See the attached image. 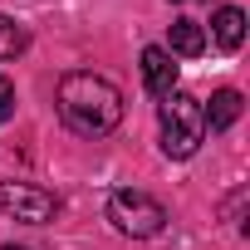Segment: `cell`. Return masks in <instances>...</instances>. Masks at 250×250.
I'll return each mask as SVG.
<instances>
[{
	"label": "cell",
	"instance_id": "6da1fadb",
	"mask_svg": "<svg viewBox=\"0 0 250 250\" xmlns=\"http://www.w3.org/2000/svg\"><path fill=\"white\" fill-rule=\"evenodd\" d=\"M59 118L69 123L79 138H108L123 123V93L103 74L74 69V74L59 79Z\"/></svg>",
	"mask_w": 250,
	"mask_h": 250
},
{
	"label": "cell",
	"instance_id": "7a4b0ae2",
	"mask_svg": "<svg viewBox=\"0 0 250 250\" xmlns=\"http://www.w3.org/2000/svg\"><path fill=\"white\" fill-rule=\"evenodd\" d=\"M157 118H162V152L187 162L201 143H206V103L196 93H182L172 88L162 103H157Z\"/></svg>",
	"mask_w": 250,
	"mask_h": 250
},
{
	"label": "cell",
	"instance_id": "3957f363",
	"mask_svg": "<svg viewBox=\"0 0 250 250\" xmlns=\"http://www.w3.org/2000/svg\"><path fill=\"white\" fill-rule=\"evenodd\" d=\"M108 221H113L123 235H133V240H152V235H162V226H167V206L152 201V196L138 191V187H118V191L108 196Z\"/></svg>",
	"mask_w": 250,
	"mask_h": 250
},
{
	"label": "cell",
	"instance_id": "277c9868",
	"mask_svg": "<svg viewBox=\"0 0 250 250\" xmlns=\"http://www.w3.org/2000/svg\"><path fill=\"white\" fill-rule=\"evenodd\" d=\"M0 211L25 221V226H44L59 211V201L49 191H40V187H25V182H0Z\"/></svg>",
	"mask_w": 250,
	"mask_h": 250
},
{
	"label": "cell",
	"instance_id": "5b68a950",
	"mask_svg": "<svg viewBox=\"0 0 250 250\" xmlns=\"http://www.w3.org/2000/svg\"><path fill=\"white\" fill-rule=\"evenodd\" d=\"M143 83H147L152 98H167L177 88V64H172V54L162 44H147L143 49Z\"/></svg>",
	"mask_w": 250,
	"mask_h": 250
},
{
	"label": "cell",
	"instance_id": "8992f818",
	"mask_svg": "<svg viewBox=\"0 0 250 250\" xmlns=\"http://www.w3.org/2000/svg\"><path fill=\"white\" fill-rule=\"evenodd\" d=\"M211 40H216L226 54H235V49L245 44V10L221 5V10H216V20H211Z\"/></svg>",
	"mask_w": 250,
	"mask_h": 250
},
{
	"label": "cell",
	"instance_id": "52a82bcc",
	"mask_svg": "<svg viewBox=\"0 0 250 250\" xmlns=\"http://www.w3.org/2000/svg\"><path fill=\"white\" fill-rule=\"evenodd\" d=\"M201 49H206L201 25H196V20H172V30H167V54H187V59H196Z\"/></svg>",
	"mask_w": 250,
	"mask_h": 250
},
{
	"label": "cell",
	"instance_id": "ba28073f",
	"mask_svg": "<svg viewBox=\"0 0 250 250\" xmlns=\"http://www.w3.org/2000/svg\"><path fill=\"white\" fill-rule=\"evenodd\" d=\"M235 118H240V93L235 88H216L211 93V108H206V128L221 133V128H230Z\"/></svg>",
	"mask_w": 250,
	"mask_h": 250
},
{
	"label": "cell",
	"instance_id": "9c48e42d",
	"mask_svg": "<svg viewBox=\"0 0 250 250\" xmlns=\"http://www.w3.org/2000/svg\"><path fill=\"white\" fill-rule=\"evenodd\" d=\"M25 44H30L25 25H20V20H10V15H0V59H15Z\"/></svg>",
	"mask_w": 250,
	"mask_h": 250
},
{
	"label": "cell",
	"instance_id": "30bf717a",
	"mask_svg": "<svg viewBox=\"0 0 250 250\" xmlns=\"http://www.w3.org/2000/svg\"><path fill=\"white\" fill-rule=\"evenodd\" d=\"M15 118V83L0 74V123H10Z\"/></svg>",
	"mask_w": 250,
	"mask_h": 250
},
{
	"label": "cell",
	"instance_id": "8fae6325",
	"mask_svg": "<svg viewBox=\"0 0 250 250\" xmlns=\"http://www.w3.org/2000/svg\"><path fill=\"white\" fill-rule=\"evenodd\" d=\"M0 250H30V245H0Z\"/></svg>",
	"mask_w": 250,
	"mask_h": 250
}]
</instances>
